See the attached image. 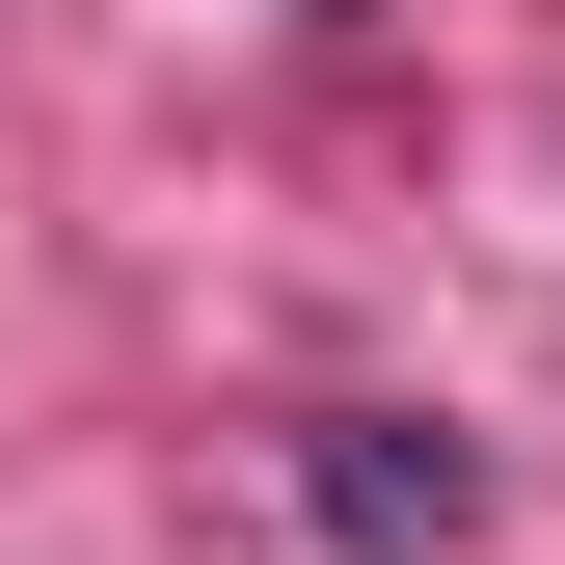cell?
Returning <instances> with one entry per match:
<instances>
[{
    "label": "cell",
    "mask_w": 565,
    "mask_h": 565,
    "mask_svg": "<svg viewBox=\"0 0 565 565\" xmlns=\"http://www.w3.org/2000/svg\"><path fill=\"white\" fill-rule=\"evenodd\" d=\"M297 484H323V539H377V565L484 512V458H458V431H404V404H323V431H297Z\"/></svg>",
    "instance_id": "1"
}]
</instances>
